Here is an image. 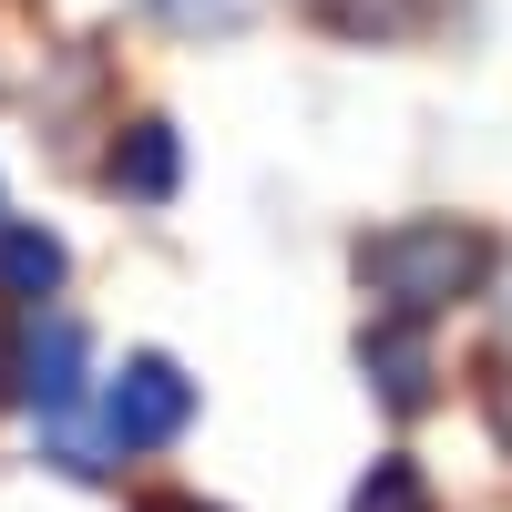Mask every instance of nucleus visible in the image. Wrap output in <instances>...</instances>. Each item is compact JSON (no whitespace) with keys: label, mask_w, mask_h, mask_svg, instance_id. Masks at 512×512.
I'll return each mask as SVG.
<instances>
[{"label":"nucleus","mask_w":512,"mask_h":512,"mask_svg":"<svg viewBox=\"0 0 512 512\" xmlns=\"http://www.w3.org/2000/svg\"><path fill=\"white\" fill-rule=\"evenodd\" d=\"M349 267H359V287L379 297V318L431 328L441 308H461V297L492 287V236H482L472 216H400V226L359 236Z\"/></svg>","instance_id":"nucleus-1"},{"label":"nucleus","mask_w":512,"mask_h":512,"mask_svg":"<svg viewBox=\"0 0 512 512\" xmlns=\"http://www.w3.org/2000/svg\"><path fill=\"white\" fill-rule=\"evenodd\" d=\"M195 420V379L175 359H123L113 369V390H103V451H164Z\"/></svg>","instance_id":"nucleus-2"},{"label":"nucleus","mask_w":512,"mask_h":512,"mask_svg":"<svg viewBox=\"0 0 512 512\" xmlns=\"http://www.w3.org/2000/svg\"><path fill=\"white\" fill-rule=\"evenodd\" d=\"M11 390L31 400L41 431H62V472H72V410H82V328L72 318H41L11 349Z\"/></svg>","instance_id":"nucleus-3"},{"label":"nucleus","mask_w":512,"mask_h":512,"mask_svg":"<svg viewBox=\"0 0 512 512\" xmlns=\"http://www.w3.org/2000/svg\"><path fill=\"white\" fill-rule=\"evenodd\" d=\"M359 369H369V390L390 400V410H420V400H431V328L369 318V328H359Z\"/></svg>","instance_id":"nucleus-4"},{"label":"nucleus","mask_w":512,"mask_h":512,"mask_svg":"<svg viewBox=\"0 0 512 512\" xmlns=\"http://www.w3.org/2000/svg\"><path fill=\"white\" fill-rule=\"evenodd\" d=\"M103 175H113V195H144V205L175 195V123H134V134L113 144Z\"/></svg>","instance_id":"nucleus-5"},{"label":"nucleus","mask_w":512,"mask_h":512,"mask_svg":"<svg viewBox=\"0 0 512 512\" xmlns=\"http://www.w3.org/2000/svg\"><path fill=\"white\" fill-rule=\"evenodd\" d=\"M318 21L338 41H369V52H390V41H410L420 21H431V0H318Z\"/></svg>","instance_id":"nucleus-6"},{"label":"nucleus","mask_w":512,"mask_h":512,"mask_svg":"<svg viewBox=\"0 0 512 512\" xmlns=\"http://www.w3.org/2000/svg\"><path fill=\"white\" fill-rule=\"evenodd\" d=\"M0 287H11V297H52V287H62V236L0 226Z\"/></svg>","instance_id":"nucleus-7"},{"label":"nucleus","mask_w":512,"mask_h":512,"mask_svg":"<svg viewBox=\"0 0 512 512\" xmlns=\"http://www.w3.org/2000/svg\"><path fill=\"white\" fill-rule=\"evenodd\" d=\"M349 512H431V482H420V461H369V482L349 492Z\"/></svg>","instance_id":"nucleus-8"},{"label":"nucleus","mask_w":512,"mask_h":512,"mask_svg":"<svg viewBox=\"0 0 512 512\" xmlns=\"http://www.w3.org/2000/svg\"><path fill=\"white\" fill-rule=\"evenodd\" d=\"M256 0H154V21L164 31H246Z\"/></svg>","instance_id":"nucleus-9"},{"label":"nucleus","mask_w":512,"mask_h":512,"mask_svg":"<svg viewBox=\"0 0 512 512\" xmlns=\"http://www.w3.org/2000/svg\"><path fill=\"white\" fill-rule=\"evenodd\" d=\"M482 420H492V441L512 451V369H492V379H482Z\"/></svg>","instance_id":"nucleus-10"},{"label":"nucleus","mask_w":512,"mask_h":512,"mask_svg":"<svg viewBox=\"0 0 512 512\" xmlns=\"http://www.w3.org/2000/svg\"><path fill=\"white\" fill-rule=\"evenodd\" d=\"M144 512H216V502H195V492H154Z\"/></svg>","instance_id":"nucleus-11"},{"label":"nucleus","mask_w":512,"mask_h":512,"mask_svg":"<svg viewBox=\"0 0 512 512\" xmlns=\"http://www.w3.org/2000/svg\"><path fill=\"white\" fill-rule=\"evenodd\" d=\"M0 390H11V338H0Z\"/></svg>","instance_id":"nucleus-12"}]
</instances>
